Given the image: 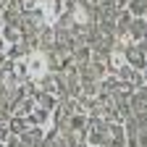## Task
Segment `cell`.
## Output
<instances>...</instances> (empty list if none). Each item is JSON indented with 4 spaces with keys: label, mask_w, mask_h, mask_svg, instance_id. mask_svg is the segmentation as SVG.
Masks as SVG:
<instances>
[{
    "label": "cell",
    "mask_w": 147,
    "mask_h": 147,
    "mask_svg": "<svg viewBox=\"0 0 147 147\" xmlns=\"http://www.w3.org/2000/svg\"><path fill=\"white\" fill-rule=\"evenodd\" d=\"M26 63V76H34V79H40V76H45V68H47V63H45V58L42 55H29V58L24 61Z\"/></svg>",
    "instance_id": "6da1fadb"
},
{
    "label": "cell",
    "mask_w": 147,
    "mask_h": 147,
    "mask_svg": "<svg viewBox=\"0 0 147 147\" xmlns=\"http://www.w3.org/2000/svg\"><path fill=\"white\" fill-rule=\"evenodd\" d=\"M45 21H55V13H58V0H40Z\"/></svg>",
    "instance_id": "7a4b0ae2"
},
{
    "label": "cell",
    "mask_w": 147,
    "mask_h": 147,
    "mask_svg": "<svg viewBox=\"0 0 147 147\" xmlns=\"http://www.w3.org/2000/svg\"><path fill=\"white\" fill-rule=\"evenodd\" d=\"M40 87L47 89L50 95H55V79H53V76H40Z\"/></svg>",
    "instance_id": "3957f363"
},
{
    "label": "cell",
    "mask_w": 147,
    "mask_h": 147,
    "mask_svg": "<svg viewBox=\"0 0 147 147\" xmlns=\"http://www.w3.org/2000/svg\"><path fill=\"white\" fill-rule=\"evenodd\" d=\"M123 63H126L123 53H113V58H110V66H113L116 71H121V68H123Z\"/></svg>",
    "instance_id": "277c9868"
},
{
    "label": "cell",
    "mask_w": 147,
    "mask_h": 147,
    "mask_svg": "<svg viewBox=\"0 0 147 147\" xmlns=\"http://www.w3.org/2000/svg\"><path fill=\"white\" fill-rule=\"evenodd\" d=\"M26 129H29V123H26V121L16 118V121H13V126H11V131H13V134H21V131H26Z\"/></svg>",
    "instance_id": "5b68a950"
},
{
    "label": "cell",
    "mask_w": 147,
    "mask_h": 147,
    "mask_svg": "<svg viewBox=\"0 0 147 147\" xmlns=\"http://www.w3.org/2000/svg\"><path fill=\"white\" fill-rule=\"evenodd\" d=\"M3 40H8V42H18V32H16V29H3Z\"/></svg>",
    "instance_id": "8992f818"
},
{
    "label": "cell",
    "mask_w": 147,
    "mask_h": 147,
    "mask_svg": "<svg viewBox=\"0 0 147 147\" xmlns=\"http://www.w3.org/2000/svg\"><path fill=\"white\" fill-rule=\"evenodd\" d=\"M129 58H131V63H134L137 68H142V66H144V61H142V53H137V50H131V55H129Z\"/></svg>",
    "instance_id": "52a82bcc"
},
{
    "label": "cell",
    "mask_w": 147,
    "mask_h": 147,
    "mask_svg": "<svg viewBox=\"0 0 147 147\" xmlns=\"http://www.w3.org/2000/svg\"><path fill=\"white\" fill-rule=\"evenodd\" d=\"M37 3H40V0H24V8H34Z\"/></svg>",
    "instance_id": "ba28073f"
},
{
    "label": "cell",
    "mask_w": 147,
    "mask_h": 147,
    "mask_svg": "<svg viewBox=\"0 0 147 147\" xmlns=\"http://www.w3.org/2000/svg\"><path fill=\"white\" fill-rule=\"evenodd\" d=\"M0 29H3V13H0Z\"/></svg>",
    "instance_id": "9c48e42d"
}]
</instances>
